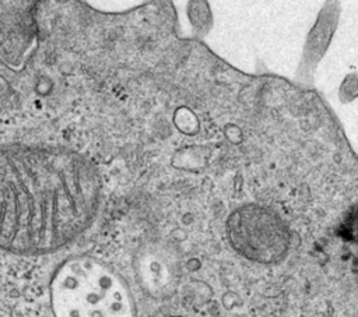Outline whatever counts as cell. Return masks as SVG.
Instances as JSON below:
<instances>
[{
  "label": "cell",
  "instance_id": "obj_7",
  "mask_svg": "<svg viewBox=\"0 0 358 317\" xmlns=\"http://www.w3.org/2000/svg\"><path fill=\"white\" fill-rule=\"evenodd\" d=\"M358 98V72L348 73L338 88V99L341 104H351Z\"/></svg>",
  "mask_w": 358,
  "mask_h": 317
},
{
  "label": "cell",
  "instance_id": "obj_6",
  "mask_svg": "<svg viewBox=\"0 0 358 317\" xmlns=\"http://www.w3.org/2000/svg\"><path fill=\"white\" fill-rule=\"evenodd\" d=\"M340 235L348 242L358 244V204L348 208L340 224Z\"/></svg>",
  "mask_w": 358,
  "mask_h": 317
},
{
  "label": "cell",
  "instance_id": "obj_2",
  "mask_svg": "<svg viewBox=\"0 0 358 317\" xmlns=\"http://www.w3.org/2000/svg\"><path fill=\"white\" fill-rule=\"evenodd\" d=\"M55 317H136L125 281L93 257H74L58 268L51 282Z\"/></svg>",
  "mask_w": 358,
  "mask_h": 317
},
{
  "label": "cell",
  "instance_id": "obj_5",
  "mask_svg": "<svg viewBox=\"0 0 358 317\" xmlns=\"http://www.w3.org/2000/svg\"><path fill=\"white\" fill-rule=\"evenodd\" d=\"M140 274L150 291L157 294L168 291L174 277L171 264H168V256L157 252H147L140 260Z\"/></svg>",
  "mask_w": 358,
  "mask_h": 317
},
{
  "label": "cell",
  "instance_id": "obj_3",
  "mask_svg": "<svg viewBox=\"0 0 358 317\" xmlns=\"http://www.w3.org/2000/svg\"><path fill=\"white\" fill-rule=\"evenodd\" d=\"M283 231L280 224L262 214L243 215L234 222V244L248 257L258 260H272L284 249Z\"/></svg>",
  "mask_w": 358,
  "mask_h": 317
},
{
  "label": "cell",
  "instance_id": "obj_1",
  "mask_svg": "<svg viewBox=\"0 0 358 317\" xmlns=\"http://www.w3.org/2000/svg\"><path fill=\"white\" fill-rule=\"evenodd\" d=\"M98 197L94 169L74 154L3 155V247L21 254L62 247L91 224Z\"/></svg>",
  "mask_w": 358,
  "mask_h": 317
},
{
  "label": "cell",
  "instance_id": "obj_4",
  "mask_svg": "<svg viewBox=\"0 0 358 317\" xmlns=\"http://www.w3.org/2000/svg\"><path fill=\"white\" fill-rule=\"evenodd\" d=\"M340 13H341V7L338 1L326 3V6L319 13L315 25L308 35L305 49H304V57L301 66L305 70V75L315 72L318 63L327 52L332 38L336 32Z\"/></svg>",
  "mask_w": 358,
  "mask_h": 317
}]
</instances>
